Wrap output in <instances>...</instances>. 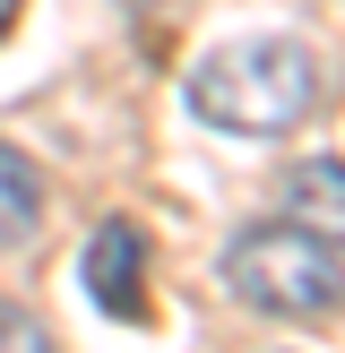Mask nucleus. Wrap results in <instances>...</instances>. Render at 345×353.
Segmentation results:
<instances>
[{
	"label": "nucleus",
	"mask_w": 345,
	"mask_h": 353,
	"mask_svg": "<svg viewBox=\"0 0 345 353\" xmlns=\"http://www.w3.org/2000/svg\"><path fill=\"white\" fill-rule=\"evenodd\" d=\"M319 95V61L293 34H241V43H216L199 69H190V112L207 130L233 138H276L310 112Z\"/></svg>",
	"instance_id": "nucleus-1"
},
{
	"label": "nucleus",
	"mask_w": 345,
	"mask_h": 353,
	"mask_svg": "<svg viewBox=\"0 0 345 353\" xmlns=\"http://www.w3.org/2000/svg\"><path fill=\"white\" fill-rule=\"evenodd\" d=\"M224 285H233L250 310H268V319H328V310L345 302L337 250L310 241L302 224H250V233H233Z\"/></svg>",
	"instance_id": "nucleus-2"
},
{
	"label": "nucleus",
	"mask_w": 345,
	"mask_h": 353,
	"mask_svg": "<svg viewBox=\"0 0 345 353\" xmlns=\"http://www.w3.org/2000/svg\"><path fill=\"white\" fill-rule=\"evenodd\" d=\"M86 293H95V310H112L121 327L155 319V302H147V233H138V224H103V233L86 241Z\"/></svg>",
	"instance_id": "nucleus-3"
},
{
	"label": "nucleus",
	"mask_w": 345,
	"mask_h": 353,
	"mask_svg": "<svg viewBox=\"0 0 345 353\" xmlns=\"http://www.w3.org/2000/svg\"><path fill=\"white\" fill-rule=\"evenodd\" d=\"M285 216L302 224L310 241L345 250V164H337V155H310V164L285 172Z\"/></svg>",
	"instance_id": "nucleus-4"
},
{
	"label": "nucleus",
	"mask_w": 345,
	"mask_h": 353,
	"mask_svg": "<svg viewBox=\"0 0 345 353\" xmlns=\"http://www.w3.org/2000/svg\"><path fill=\"white\" fill-rule=\"evenodd\" d=\"M34 224H43V172L0 138V250L34 241Z\"/></svg>",
	"instance_id": "nucleus-5"
},
{
	"label": "nucleus",
	"mask_w": 345,
	"mask_h": 353,
	"mask_svg": "<svg viewBox=\"0 0 345 353\" xmlns=\"http://www.w3.org/2000/svg\"><path fill=\"white\" fill-rule=\"evenodd\" d=\"M0 353H52V336H43V319H26L17 302H0Z\"/></svg>",
	"instance_id": "nucleus-6"
},
{
	"label": "nucleus",
	"mask_w": 345,
	"mask_h": 353,
	"mask_svg": "<svg viewBox=\"0 0 345 353\" xmlns=\"http://www.w3.org/2000/svg\"><path fill=\"white\" fill-rule=\"evenodd\" d=\"M0 17H9V0H0Z\"/></svg>",
	"instance_id": "nucleus-7"
},
{
	"label": "nucleus",
	"mask_w": 345,
	"mask_h": 353,
	"mask_svg": "<svg viewBox=\"0 0 345 353\" xmlns=\"http://www.w3.org/2000/svg\"><path fill=\"white\" fill-rule=\"evenodd\" d=\"M138 9H147V0H138Z\"/></svg>",
	"instance_id": "nucleus-8"
}]
</instances>
